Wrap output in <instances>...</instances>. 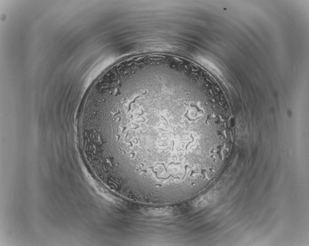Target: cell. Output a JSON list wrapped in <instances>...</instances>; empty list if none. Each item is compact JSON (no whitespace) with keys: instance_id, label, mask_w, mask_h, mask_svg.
I'll return each mask as SVG.
<instances>
[{"instance_id":"obj_1","label":"cell","mask_w":309,"mask_h":246,"mask_svg":"<svg viewBox=\"0 0 309 246\" xmlns=\"http://www.w3.org/2000/svg\"><path fill=\"white\" fill-rule=\"evenodd\" d=\"M177 80L120 76L103 88L93 131L107 174L143 187L178 182L215 150L218 118L184 100Z\"/></svg>"}]
</instances>
